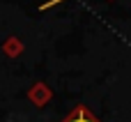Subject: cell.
Listing matches in <instances>:
<instances>
[{
	"label": "cell",
	"mask_w": 131,
	"mask_h": 122,
	"mask_svg": "<svg viewBox=\"0 0 131 122\" xmlns=\"http://www.w3.org/2000/svg\"><path fill=\"white\" fill-rule=\"evenodd\" d=\"M62 122H99V120H97V118H94L85 106H78V108H74V111H71Z\"/></svg>",
	"instance_id": "obj_1"
}]
</instances>
